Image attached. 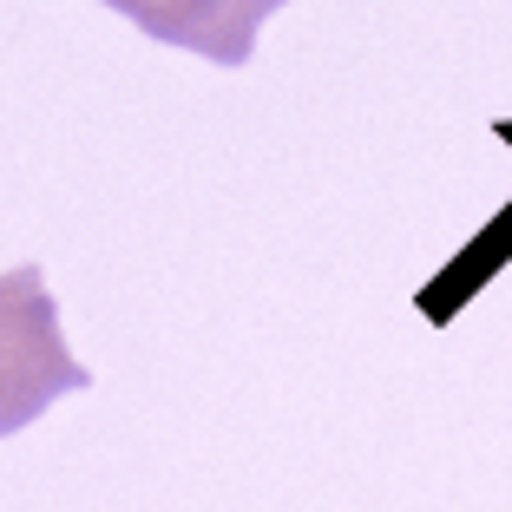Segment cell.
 Segmentation results:
<instances>
[{
  "label": "cell",
  "instance_id": "1",
  "mask_svg": "<svg viewBox=\"0 0 512 512\" xmlns=\"http://www.w3.org/2000/svg\"><path fill=\"white\" fill-rule=\"evenodd\" d=\"M92 388V375L73 362L60 335V302L46 289L40 263L0 276V440L40 421L60 394Z\"/></svg>",
  "mask_w": 512,
  "mask_h": 512
},
{
  "label": "cell",
  "instance_id": "2",
  "mask_svg": "<svg viewBox=\"0 0 512 512\" xmlns=\"http://www.w3.org/2000/svg\"><path fill=\"white\" fill-rule=\"evenodd\" d=\"M112 14H125L138 33L184 53H204L211 66H243L256 53V33L263 20L283 7V0H99Z\"/></svg>",
  "mask_w": 512,
  "mask_h": 512
}]
</instances>
